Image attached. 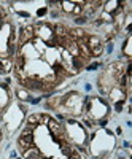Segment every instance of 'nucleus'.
<instances>
[{
	"instance_id": "obj_2",
	"label": "nucleus",
	"mask_w": 132,
	"mask_h": 159,
	"mask_svg": "<svg viewBox=\"0 0 132 159\" xmlns=\"http://www.w3.org/2000/svg\"><path fill=\"white\" fill-rule=\"evenodd\" d=\"M48 126H50L51 132H53L54 135H64V134H62V127H61V124H59L57 121L50 119V121H48Z\"/></svg>"
},
{
	"instance_id": "obj_7",
	"label": "nucleus",
	"mask_w": 132,
	"mask_h": 159,
	"mask_svg": "<svg viewBox=\"0 0 132 159\" xmlns=\"http://www.w3.org/2000/svg\"><path fill=\"white\" fill-rule=\"evenodd\" d=\"M68 159H81V157L78 156V153H75V151H72V154L68 156Z\"/></svg>"
},
{
	"instance_id": "obj_8",
	"label": "nucleus",
	"mask_w": 132,
	"mask_h": 159,
	"mask_svg": "<svg viewBox=\"0 0 132 159\" xmlns=\"http://www.w3.org/2000/svg\"><path fill=\"white\" fill-rule=\"evenodd\" d=\"M88 68H89V70H94V68H97V64H96V62H94V64H91V65H89Z\"/></svg>"
},
{
	"instance_id": "obj_1",
	"label": "nucleus",
	"mask_w": 132,
	"mask_h": 159,
	"mask_svg": "<svg viewBox=\"0 0 132 159\" xmlns=\"http://www.w3.org/2000/svg\"><path fill=\"white\" fill-rule=\"evenodd\" d=\"M24 159H41V154L37 148H33V145L24 151Z\"/></svg>"
},
{
	"instance_id": "obj_3",
	"label": "nucleus",
	"mask_w": 132,
	"mask_h": 159,
	"mask_svg": "<svg viewBox=\"0 0 132 159\" xmlns=\"http://www.w3.org/2000/svg\"><path fill=\"white\" fill-rule=\"evenodd\" d=\"M61 151H62V154H65V156H70L72 154V151H73V148L70 147L68 143H65V142H62L61 143Z\"/></svg>"
},
{
	"instance_id": "obj_6",
	"label": "nucleus",
	"mask_w": 132,
	"mask_h": 159,
	"mask_svg": "<svg viewBox=\"0 0 132 159\" xmlns=\"http://www.w3.org/2000/svg\"><path fill=\"white\" fill-rule=\"evenodd\" d=\"M86 21H88V16H78V18L75 19V22L76 24H85Z\"/></svg>"
},
{
	"instance_id": "obj_4",
	"label": "nucleus",
	"mask_w": 132,
	"mask_h": 159,
	"mask_svg": "<svg viewBox=\"0 0 132 159\" xmlns=\"http://www.w3.org/2000/svg\"><path fill=\"white\" fill-rule=\"evenodd\" d=\"M40 119H41V116H40V115H32V116H29V119H27V124L33 127L37 123H40Z\"/></svg>"
},
{
	"instance_id": "obj_5",
	"label": "nucleus",
	"mask_w": 132,
	"mask_h": 159,
	"mask_svg": "<svg viewBox=\"0 0 132 159\" xmlns=\"http://www.w3.org/2000/svg\"><path fill=\"white\" fill-rule=\"evenodd\" d=\"M102 51H103V46L102 45L100 46H96V48H92V50H91V56H100Z\"/></svg>"
}]
</instances>
